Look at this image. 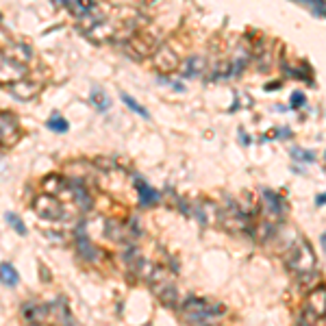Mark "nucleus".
Listing matches in <instances>:
<instances>
[{
	"label": "nucleus",
	"mask_w": 326,
	"mask_h": 326,
	"mask_svg": "<svg viewBox=\"0 0 326 326\" xmlns=\"http://www.w3.org/2000/svg\"><path fill=\"white\" fill-rule=\"evenodd\" d=\"M198 63H200V59H198V57H192V59H189V72H187V76H196V74H198Z\"/></svg>",
	"instance_id": "23"
},
{
	"label": "nucleus",
	"mask_w": 326,
	"mask_h": 326,
	"mask_svg": "<svg viewBox=\"0 0 326 326\" xmlns=\"http://www.w3.org/2000/svg\"><path fill=\"white\" fill-rule=\"evenodd\" d=\"M178 65H181V59H178V55L170 46H159L157 50H154V55H152L154 70L163 72V74H172V72L178 70Z\"/></svg>",
	"instance_id": "5"
},
{
	"label": "nucleus",
	"mask_w": 326,
	"mask_h": 326,
	"mask_svg": "<svg viewBox=\"0 0 326 326\" xmlns=\"http://www.w3.org/2000/svg\"><path fill=\"white\" fill-rule=\"evenodd\" d=\"M76 243H78V252H80V255H83L87 261H96L98 250L92 246V241L87 239L85 231H78V233H76Z\"/></svg>",
	"instance_id": "14"
},
{
	"label": "nucleus",
	"mask_w": 326,
	"mask_h": 326,
	"mask_svg": "<svg viewBox=\"0 0 326 326\" xmlns=\"http://www.w3.org/2000/svg\"><path fill=\"white\" fill-rule=\"evenodd\" d=\"M5 220H7V224H9L15 233L22 235V237L29 233V231H26V224L22 222V218H20L18 213H11V211H7V213H5Z\"/></svg>",
	"instance_id": "19"
},
{
	"label": "nucleus",
	"mask_w": 326,
	"mask_h": 326,
	"mask_svg": "<svg viewBox=\"0 0 326 326\" xmlns=\"http://www.w3.org/2000/svg\"><path fill=\"white\" fill-rule=\"evenodd\" d=\"M291 157H300L298 161H313V152H307V150H300V148H293L291 150Z\"/></svg>",
	"instance_id": "21"
},
{
	"label": "nucleus",
	"mask_w": 326,
	"mask_h": 326,
	"mask_svg": "<svg viewBox=\"0 0 326 326\" xmlns=\"http://www.w3.org/2000/svg\"><path fill=\"white\" fill-rule=\"evenodd\" d=\"M135 187H137V198H140V202L144 207H150V205H157L159 202V194L152 189V187L142 181V178H135Z\"/></svg>",
	"instance_id": "8"
},
{
	"label": "nucleus",
	"mask_w": 326,
	"mask_h": 326,
	"mask_svg": "<svg viewBox=\"0 0 326 326\" xmlns=\"http://www.w3.org/2000/svg\"><path fill=\"white\" fill-rule=\"evenodd\" d=\"M26 63L15 59L13 55H7L0 50V85H7L11 87L15 83H20V80L26 78Z\"/></svg>",
	"instance_id": "2"
},
{
	"label": "nucleus",
	"mask_w": 326,
	"mask_h": 326,
	"mask_svg": "<svg viewBox=\"0 0 326 326\" xmlns=\"http://www.w3.org/2000/svg\"><path fill=\"white\" fill-rule=\"evenodd\" d=\"M0 283L7 285V287H15V285L20 283V274L9 261H3V263H0Z\"/></svg>",
	"instance_id": "13"
},
{
	"label": "nucleus",
	"mask_w": 326,
	"mask_h": 326,
	"mask_svg": "<svg viewBox=\"0 0 326 326\" xmlns=\"http://www.w3.org/2000/svg\"><path fill=\"white\" fill-rule=\"evenodd\" d=\"M313 263H315V257H313L311 248H309L307 243H300V248L296 250V255L291 259V265L296 267L298 272H309V270H313Z\"/></svg>",
	"instance_id": "7"
},
{
	"label": "nucleus",
	"mask_w": 326,
	"mask_h": 326,
	"mask_svg": "<svg viewBox=\"0 0 326 326\" xmlns=\"http://www.w3.org/2000/svg\"><path fill=\"white\" fill-rule=\"evenodd\" d=\"M303 104H305V94H300V92L291 94V107H293V109L303 107Z\"/></svg>",
	"instance_id": "22"
},
{
	"label": "nucleus",
	"mask_w": 326,
	"mask_h": 326,
	"mask_svg": "<svg viewBox=\"0 0 326 326\" xmlns=\"http://www.w3.org/2000/svg\"><path fill=\"white\" fill-rule=\"evenodd\" d=\"M9 92L15 96V98H20V100H31L33 96H37L39 94V85L37 83H31V80H20V83H15L9 87Z\"/></svg>",
	"instance_id": "9"
},
{
	"label": "nucleus",
	"mask_w": 326,
	"mask_h": 326,
	"mask_svg": "<svg viewBox=\"0 0 326 326\" xmlns=\"http://www.w3.org/2000/svg\"><path fill=\"white\" fill-rule=\"evenodd\" d=\"M63 187H68V181H65L63 176H59V174H48V176L44 178V189H46V194L57 196V194L63 189Z\"/></svg>",
	"instance_id": "16"
},
{
	"label": "nucleus",
	"mask_w": 326,
	"mask_h": 326,
	"mask_svg": "<svg viewBox=\"0 0 326 326\" xmlns=\"http://www.w3.org/2000/svg\"><path fill=\"white\" fill-rule=\"evenodd\" d=\"M63 326H76L74 320H72V313L70 311H63Z\"/></svg>",
	"instance_id": "24"
},
{
	"label": "nucleus",
	"mask_w": 326,
	"mask_h": 326,
	"mask_svg": "<svg viewBox=\"0 0 326 326\" xmlns=\"http://www.w3.org/2000/svg\"><path fill=\"white\" fill-rule=\"evenodd\" d=\"M124 48H126L128 57H133V59H144V57H148V55L152 57L159 46H154V39L148 35H130Z\"/></svg>",
	"instance_id": "6"
},
{
	"label": "nucleus",
	"mask_w": 326,
	"mask_h": 326,
	"mask_svg": "<svg viewBox=\"0 0 326 326\" xmlns=\"http://www.w3.org/2000/svg\"><path fill=\"white\" fill-rule=\"evenodd\" d=\"M0 20H3V13H0Z\"/></svg>",
	"instance_id": "27"
},
{
	"label": "nucleus",
	"mask_w": 326,
	"mask_h": 326,
	"mask_svg": "<svg viewBox=\"0 0 326 326\" xmlns=\"http://www.w3.org/2000/svg\"><path fill=\"white\" fill-rule=\"evenodd\" d=\"M33 211L42 218V220H48V222H57V220H63L65 215V209L59 202L57 196H50V194H37L33 198Z\"/></svg>",
	"instance_id": "3"
},
{
	"label": "nucleus",
	"mask_w": 326,
	"mask_h": 326,
	"mask_svg": "<svg viewBox=\"0 0 326 326\" xmlns=\"http://www.w3.org/2000/svg\"><path fill=\"white\" fill-rule=\"evenodd\" d=\"M89 100L94 102V107H96L98 111H107V109L111 107V100H109L107 92H104V89H100V87L92 89V94H89Z\"/></svg>",
	"instance_id": "17"
},
{
	"label": "nucleus",
	"mask_w": 326,
	"mask_h": 326,
	"mask_svg": "<svg viewBox=\"0 0 326 326\" xmlns=\"http://www.w3.org/2000/svg\"><path fill=\"white\" fill-rule=\"evenodd\" d=\"M326 202V196H320V198H317V205H324Z\"/></svg>",
	"instance_id": "25"
},
{
	"label": "nucleus",
	"mask_w": 326,
	"mask_h": 326,
	"mask_svg": "<svg viewBox=\"0 0 326 326\" xmlns=\"http://www.w3.org/2000/svg\"><path fill=\"white\" fill-rule=\"evenodd\" d=\"M96 3H92V0H85V3H78V0H72V3H65V9H68L74 18H78V20H83L85 15H89L94 9H96Z\"/></svg>",
	"instance_id": "12"
},
{
	"label": "nucleus",
	"mask_w": 326,
	"mask_h": 326,
	"mask_svg": "<svg viewBox=\"0 0 326 326\" xmlns=\"http://www.w3.org/2000/svg\"><path fill=\"white\" fill-rule=\"evenodd\" d=\"M309 309L315 315H326V287H315L309 293Z\"/></svg>",
	"instance_id": "10"
},
{
	"label": "nucleus",
	"mask_w": 326,
	"mask_h": 326,
	"mask_svg": "<svg viewBox=\"0 0 326 326\" xmlns=\"http://www.w3.org/2000/svg\"><path fill=\"white\" fill-rule=\"evenodd\" d=\"M24 317L26 320H31V324H35V322H39V320H44V317L48 315V307L46 305H37V303H31V305H26L24 307Z\"/></svg>",
	"instance_id": "15"
},
{
	"label": "nucleus",
	"mask_w": 326,
	"mask_h": 326,
	"mask_svg": "<svg viewBox=\"0 0 326 326\" xmlns=\"http://www.w3.org/2000/svg\"><path fill=\"white\" fill-rule=\"evenodd\" d=\"M68 187H70V192H72V196H74L76 205H78L80 209L87 211L89 207H92V196L87 194V189H85L83 183H78V181H68Z\"/></svg>",
	"instance_id": "11"
},
{
	"label": "nucleus",
	"mask_w": 326,
	"mask_h": 326,
	"mask_svg": "<svg viewBox=\"0 0 326 326\" xmlns=\"http://www.w3.org/2000/svg\"><path fill=\"white\" fill-rule=\"evenodd\" d=\"M22 137V126L15 113L11 111H0V144L13 146Z\"/></svg>",
	"instance_id": "4"
},
{
	"label": "nucleus",
	"mask_w": 326,
	"mask_h": 326,
	"mask_svg": "<svg viewBox=\"0 0 326 326\" xmlns=\"http://www.w3.org/2000/svg\"><path fill=\"white\" fill-rule=\"evenodd\" d=\"M122 100H124V104H126V107H128L130 111H135V113H140V116H142V118H150V113H148V111H146V109L142 107V104H140V102H137V100H135V98H130L128 94H122Z\"/></svg>",
	"instance_id": "20"
},
{
	"label": "nucleus",
	"mask_w": 326,
	"mask_h": 326,
	"mask_svg": "<svg viewBox=\"0 0 326 326\" xmlns=\"http://www.w3.org/2000/svg\"><path fill=\"white\" fill-rule=\"evenodd\" d=\"M29 326H48V324H44V322H35V324H29Z\"/></svg>",
	"instance_id": "26"
},
{
	"label": "nucleus",
	"mask_w": 326,
	"mask_h": 326,
	"mask_svg": "<svg viewBox=\"0 0 326 326\" xmlns=\"http://www.w3.org/2000/svg\"><path fill=\"white\" fill-rule=\"evenodd\" d=\"M46 126H48V130H52V133H68L70 122L65 118H61V116H52V118L46 120Z\"/></svg>",
	"instance_id": "18"
},
{
	"label": "nucleus",
	"mask_w": 326,
	"mask_h": 326,
	"mask_svg": "<svg viewBox=\"0 0 326 326\" xmlns=\"http://www.w3.org/2000/svg\"><path fill=\"white\" fill-rule=\"evenodd\" d=\"M222 313H224V305L211 303L207 298L192 296L183 303V315L192 324H207L211 320H215V317H220Z\"/></svg>",
	"instance_id": "1"
}]
</instances>
